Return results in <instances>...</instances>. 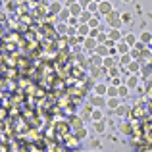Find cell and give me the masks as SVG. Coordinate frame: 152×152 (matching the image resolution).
I'll return each instance as SVG.
<instances>
[{
	"label": "cell",
	"instance_id": "1",
	"mask_svg": "<svg viewBox=\"0 0 152 152\" xmlns=\"http://www.w3.org/2000/svg\"><path fill=\"white\" fill-rule=\"evenodd\" d=\"M106 94H108L110 98H114V96H119V89H118L115 85H114V87H108V93H106Z\"/></svg>",
	"mask_w": 152,
	"mask_h": 152
},
{
	"label": "cell",
	"instance_id": "2",
	"mask_svg": "<svg viewBox=\"0 0 152 152\" xmlns=\"http://www.w3.org/2000/svg\"><path fill=\"white\" fill-rule=\"evenodd\" d=\"M94 129H96L98 133H104V131H106V123H104V119H100V121L94 123Z\"/></svg>",
	"mask_w": 152,
	"mask_h": 152
},
{
	"label": "cell",
	"instance_id": "3",
	"mask_svg": "<svg viewBox=\"0 0 152 152\" xmlns=\"http://www.w3.org/2000/svg\"><path fill=\"white\" fill-rule=\"evenodd\" d=\"M94 93L102 96L104 93H108V87H106V85H96V87H94Z\"/></svg>",
	"mask_w": 152,
	"mask_h": 152
},
{
	"label": "cell",
	"instance_id": "4",
	"mask_svg": "<svg viewBox=\"0 0 152 152\" xmlns=\"http://www.w3.org/2000/svg\"><path fill=\"white\" fill-rule=\"evenodd\" d=\"M108 106H110L112 110H115V108H119V100H118V96L110 98V100H108Z\"/></svg>",
	"mask_w": 152,
	"mask_h": 152
},
{
	"label": "cell",
	"instance_id": "5",
	"mask_svg": "<svg viewBox=\"0 0 152 152\" xmlns=\"http://www.w3.org/2000/svg\"><path fill=\"white\" fill-rule=\"evenodd\" d=\"M85 46H87V48H94V46H96V41H94L93 37H89V39L85 41Z\"/></svg>",
	"mask_w": 152,
	"mask_h": 152
},
{
	"label": "cell",
	"instance_id": "6",
	"mask_svg": "<svg viewBox=\"0 0 152 152\" xmlns=\"http://www.w3.org/2000/svg\"><path fill=\"white\" fill-rule=\"evenodd\" d=\"M100 12L102 14H108V12H112V6L108 2H104V4H100Z\"/></svg>",
	"mask_w": 152,
	"mask_h": 152
},
{
	"label": "cell",
	"instance_id": "7",
	"mask_svg": "<svg viewBox=\"0 0 152 152\" xmlns=\"http://www.w3.org/2000/svg\"><path fill=\"white\" fill-rule=\"evenodd\" d=\"M114 58H108V56H106V58H104V66H106V67H114Z\"/></svg>",
	"mask_w": 152,
	"mask_h": 152
},
{
	"label": "cell",
	"instance_id": "8",
	"mask_svg": "<svg viewBox=\"0 0 152 152\" xmlns=\"http://www.w3.org/2000/svg\"><path fill=\"white\" fill-rule=\"evenodd\" d=\"M115 114H119V115H125L127 114V106H119V108H115Z\"/></svg>",
	"mask_w": 152,
	"mask_h": 152
},
{
	"label": "cell",
	"instance_id": "9",
	"mask_svg": "<svg viewBox=\"0 0 152 152\" xmlns=\"http://www.w3.org/2000/svg\"><path fill=\"white\" fill-rule=\"evenodd\" d=\"M119 37H121V35H119V33H118L115 29H114V31L110 33V39H112V41H119Z\"/></svg>",
	"mask_w": 152,
	"mask_h": 152
},
{
	"label": "cell",
	"instance_id": "10",
	"mask_svg": "<svg viewBox=\"0 0 152 152\" xmlns=\"http://www.w3.org/2000/svg\"><path fill=\"white\" fill-rule=\"evenodd\" d=\"M129 93V87H119V96H127Z\"/></svg>",
	"mask_w": 152,
	"mask_h": 152
},
{
	"label": "cell",
	"instance_id": "11",
	"mask_svg": "<svg viewBox=\"0 0 152 152\" xmlns=\"http://www.w3.org/2000/svg\"><path fill=\"white\" fill-rule=\"evenodd\" d=\"M93 104H94V106H100V104H104V100L100 98V94H98V96H94V98H93Z\"/></svg>",
	"mask_w": 152,
	"mask_h": 152
},
{
	"label": "cell",
	"instance_id": "12",
	"mask_svg": "<svg viewBox=\"0 0 152 152\" xmlns=\"http://www.w3.org/2000/svg\"><path fill=\"white\" fill-rule=\"evenodd\" d=\"M93 119H94V121H100V119H102V114H100V112H93Z\"/></svg>",
	"mask_w": 152,
	"mask_h": 152
},
{
	"label": "cell",
	"instance_id": "13",
	"mask_svg": "<svg viewBox=\"0 0 152 152\" xmlns=\"http://www.w3.org/2000/svg\"><path fill=\"white\" fill-rule=\"evenodd\" d=\"M79 33H81V35H87V33H89V25H81V27H79Z\"/></svg>",
	"mask_w": 152,
	"mask_h": 152
},
{
	"label": "cell",
	"instance_id": "14",
	"mask_svg": "<svg viewBox=\"0 0 152 152\" xmlns=\"http://www.w3.org/2000/svg\"><path fill=\"white\" fill-rule=\"evenodd\" d=\"M119 52H121V54H127V45L125 42H121V45H119V48H118Z\"/></svg>",
	"mask_w": 152,
	"mask_h": 152
},
{
	"label": "cell",
	"instance_id": "15",
	"mask_svg": "<svg viewBox=\"0 0 152 152\" xmlns=\"http://www.w3.org/2000/svg\"><path fill=\"white\" fill-rule=\"evenodd\" d=\"M135 85H137V79H135V77H131L129 81H127V87L131 89V87H135Z\"/></svg>",
	"mask_w": 152,
	"mask_h": 152
},
{
	"label": "cell",
	"instance_id": "16",
	"mask_svg": "<svg viewBox=\"0 0 152 152\" xmlns=\"http://www.w3.org/2000/svg\"><path fill=\"white\" fill-rule=\"evenodd\" d=\"M96 54H100V56H106V54H108V50L104 48V46H100V48H96Z\"/></svg>",
	"mask_w": 152,
	"mask_h": 152
},
{
	"label": "cell",
	"instance_id": "17",
	"mask_svg": "<svg viewBox=\"0 0 152 152\" xmlns=\"http://www.w3.org/2000/svg\"><path fill=\"white\" fill-rule=\"evenodd\" d=\"M71 12H73V14H79V12H81V8H79V6H75V4H73V6H71Z\"/></svg>",
	"mask_w": 152,
	"mask_h": 152
},
{
	"label": "cell",
	"instance_id": "18",
	"mask_svg": "<svg viewBox=\"0 0 152 152\" xmlns=\"http://www.w3.org/2000/svg\"><path fill=\"white\" fill-rule=\"evenodd\" d=\"M121 64H129V56H127V54H123V58H121Z\"/></svg>",
	"mask_w": 152,
	"mask_h": 152
},
{
	"label": "cell",
	"instance_id": "19",
	"mask_svg": "<svg viewBox=\"0 0 152 152\" xmlns=\"http://www.w3.org/2000/svg\"><path fill=\"white\" fill-rule=\"evenodd\" d=\"M73 2H75V0H67V4H69V6H73Z\"/></svg>",
	"mask_w": 152,
	"mask_h": 152
},
{
	"label": "cell",
	"instance_id": "20",
	"mask_svg": "<svg viewBox=\"0 0 152 152\" xmlns=\"http://www.w3.org/2000/svg\"><path fill=\"white\" fill-rule=\"evenodd\" d=\"M125 2H131V0H125Z\"/></svg>",
	"mask_w": 152,
	"mask_h": 152
}]
</instances>
